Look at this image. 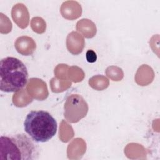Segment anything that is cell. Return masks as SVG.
Segmentation results:
<instances>
[{"label": "cell", "mask_w": 160, "mask_h": 160, "mask_svg": "<svg viewBox=\"0 0 160 160\" xmlns=\"http://www.w3.org/2000/svg\"><path fill=\"white\" fill-rule=\"evenodd\" d=\"M97 55L95 51L92 49H89L86 53V58L88 62L93 63L97 60Z\"/></svg>", "instance_id": "obj_5"}, {"label": "cell", "mask_w": 160, "mask_h": 160, "mask_svg": "<svg viewBox=\"0 0 160 160\" xmlns=\"http://www.w3.org/2000/svg\"><path fill=\"white\" fill-rule=\"evenodd\" d=\"M88 111V105L79 94H71L66 98L64 106V116L69 122L74 123L84 118Z\"/></svg>", "instance_id": "obj_4"}, {"label": "cell", "mask_w": 160, "mask_h": 160, "mask_svg": "<svg viewBox=\"0 0 160 160\" xmlns=\"http://www.w3.org/2000/svg\"><path fill=\"white\" fill-rule=\"evenodd\" d=\"M28 81L27 67L18 58L8 56L0 62V89L5 92L21 90Z\"/></svg>", "instance_id": "obj_2"}, {"label": "cell", "mask_w": 160, "mask_h": 160, "mask_svg": "<svg viewBox=\"0 0 160 160\" xmlns=\"http://www.w3.org/2000/svg\"><path fill=\"white\" fill-rule=\"evenodd\" d=\"M35 141L25 134L1 136L0 159L1 160H34L39 158V151Z\"/></svg>", "instance_id": "obj_1"}, {"label": "cell", "mask_w": 160, "mask_h": 160, "mask_svg": "<svg viewBox=\"0 0 160 160\" xmlns=\"http://www.w3.org/2000/svg\"><path fill=\"white\" fill-rule=\"evenodd\" d=\"M24 128L25 132L35 142H45L56 134L58 123L48 111H31L26 116Z\"/></svg>", "instance_id": "obj_3"}]
</instances>
